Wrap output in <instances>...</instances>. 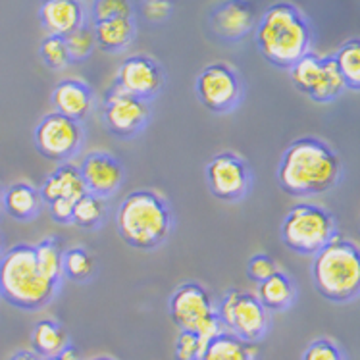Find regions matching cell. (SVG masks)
<instances>
[{
  "instance_id": "6da1fadb",
  "label": "cell",
  "mask_w": 360,
  "mask_h": 360,
  "mask_svg": "<svg viewBox=\"0 0 360 360\" xmlns=\"http://www.w3.org/2000/svg\"><path fill=\"white\" fill-rule=\"evenodd\" d=\"M343 162L326 141L318 137L295 139L278 164V184L287 195L304 199L338 187Z\"/></svg>"
},
{
  "instance_id": "7a4b0ae2",
  "label": "cell",
  "mask_w": 360,
  "mask_h": 360,
  "mask_svg": "<svg viewBox=\"0 0 360 360\" xmlns=\"http://www.w3.org/2000/svg\"><path fill=\"white\" fill-rule=\"evenodd\" d=\"M255 43L266 62L289 70L312 49V27L299 8L278 2L257 22Z\"/></svg>"
},
{
  "instance_id": "3957f363",
  "label": "cell",
  "mask_w": 360,
  "mask_h": 360,
  "mask_svg": "<svg viewBox=\"0 0 360 360\" xmlns=\"http://www.w3.org/2000/svg\"><path fill=\"white\" fill-rule=\"evenodd\" d=\"M116 231L133 249L155 250L168 243L174 231V212L160 193L131 191L116 210Z\"/></svg>"
},
{
  "instance_id": "277c9868",
  "label": "cell",
  "mask_w": 360,
  "mask_h": 360,
  "mask_svg": "<svg viewBox=\"0 0 360 360\" xmlns=\"http://www.w3.org/2000/svg\"><path fill=\"white\" fill-rule=\"evenodd\" d=\"M2 299L15 309L35 312L49 307L60 291L58 281L46 278L37 264L33 245H14L0 260Z\"/></svg>"
},
{
  "instance_id": "5b68a950",
  "label": "cell",
  "mask_w": 360,
  "mask_h": 360,
  "mask_svg": "<svg viewBox=\"0 0 360 360\" xmlns=\"http://www.w3.org/2000/svg\"><path fill=\"white\" fill-rule=\"evenodd\" d=\"M316 291L326 301L351 302L360 297V247L347 237L335 236L310 266Z\"/></svg>"
},
{
  "instance_id": "8992f818",
  "label": "cell",
  "mask_w": 360,
  "mask_h": 360,
  "mask_svg": "<svg viewBox=\"0 0 360 360\" xmlns=\"http://www.w3.org/2000/svg\"><path fill=\"white\" fill-rule=\"evenodd\" d=\"M338 233L335 216L314 202H297L281 221V241L302 257H314Z\"/></svg>"
},
{
  "instance_id": "52a82bcc",
  "label": "cell",
  "mask_w": 360,
  "mask_h": 360,
  "mask_svg": "<svg viewBox=\"0 0 360 360\" xmlns=\"http://www.w3.org/2000/svg\"><path fill=\"white\" fill-rule=\"evenodd\" d=\"M168 312L172 322L179 330L195 331L206 341L224 331L212 295L208 289L195 281H187L177 287L168 301Z\"/></svg>"
},
{
  "instance_id": "ba28073f",
  "label": "cell",
  "mask_w": 360,
  "mask_h": 360,
  "mask_svg": "<svg viewBox=\"0 0 360 360\" xmlns=\"http://www.w3.org/2000/svg\"><path fill=\"white\" fill-rule=\"evenodd\" d=\"M216 312L224 330L250 343L262 341L270 330V312L258 301L257 293L228 289L216 304Z\"/></svg>"
},
{
  "instance_id": "9c48e42d",
  "label": "cell",
  "mask_w": 360,
  "mask_h": 360,
  "mask_svg": "<svg viewBox=\"0 0 360 360\" xmlns=\"http://www.w3.org/2000/svg\"><path fill=\"white\" fill-rule=\"evenodd\" d=\"M297 91L310 96L314 103H333L347 91L333 56H318L310 51L289 68Z\"/></svg>"
},
{
  "instance_id": "30bf717a",
  "label": "cell",
  "mask_w": 360,
  "mask_h": 360,
  "mask_svg": "<svg viewBox=\"0 0 360 360\" xmlns=\"http://www.w3.org/2000/svg\"><path fill=\"white\" fill-rule=\"evenodd\" d=\"M39 155L46 160L64 164L79 155L85 143V127L81 122L66 118L58 112L46 114L33 131Z\"/></svg>"
},
{
  "instance_id": "8fae6325",
  "label": "cell",
  "mask_w": 360,
  "mask_h": 360,
  "mask_svg": "<svg viewBox=\"0 0 360 360\" xmlns=\"http://www.w3.org/2000/svg\"><path fill=\"white\" fill-rule=\"evenodd\" d=\"M195 93L206 110L214 114H229L239 108L245 87L233 68L224 62L206 66L195 81Z\"/></svg>"
},
{
  "instance_id": "7c38bea8",
  "label": "cell",
  "mask_w": 360,
  "mask_h": 360,
  "mask_svg": "<svg viewBox=\"0 0 360 360\" xmlns=\"http://www.w3.org/2000/svg\"><path fill=\"white\" fill-rule=\"evenodd\" d=\"M206 185L214 197L224 202H239L252 189V172L245 158L231 150L214 155L205 169Z\"/></svg>"
},
{
  "instance_id": "4fadbf2b",
  "label": "cell",
  "mask_w": 360,
  "mask_h": 360,
  "mask_svg": "<svg viewBox=\"0 0 360 360\" xmlns=\"http://www.w3.org/2000/svg\"><path fill=\"white\" fill-rule=\"evenodd\" d=\"M153 108L148 101L125 93L118 85L106 93L103 104V124L118 139H133L145 131Z\"/></svg>"
},
{
  "instance_id": "5bb4252c",
  "label": "cell",
  "mask_w": 360,
  "mask_h": 360,
  "mask_svg": "<svg viewBox=\"0 0 360 360\" xmlns=\"http://www.w3.org/2000/svg\"><path fill=\"white\" fill-rule=\"evenodd\" d=\"M164 83H166V74L162 66L155 58L145 54H135L125 58L120 64L116 75V85L120 89L148 103L158 96Z\"/></svg>"
},
{
  "instance_id": "9a60e30c",
  "label": "cell",
  "mask_w": 360,
  "mask_h": 360,
  "mask_svg": "<svg viewBox=\"0 0 360 360\" xmlns=\"http://www.w3.org/2000/svg\"><path fill=\"white\" fill-rule=\"evenodd\" d=\"M210 31L226 43H239L257 27V14L249 0H224L208 15Z\"/></svg>"
},
{
  "instance_id": "2e32d148",
  "label": "cell",
  "mask_w": 360,
  "mask_h": 360,
  "mask_svg": "<svg viewBox=\"0 0 360 360\" xmlns=\"http://www.w3.org/2000/svg\"><path fill=\"white\" fill-rule=\"evenodd\" d=\"M79 172L87 193L98 195L103 199H110L114 193H118L125 179L124 164L116 156L103 150L89 153L81 160Z\"/></svg>"
},
{
  "instance_id": "e0dca14e",
  "label": "cell",
  "mask_w": 360,
  "mask_h": 360,
  "mask_svg": "<svg viewBox=\"0 0 360 360\" xmlns=\"http://www.w3.org/2000/svg\"><path fill=\"white\" fill-rule=\"evenodd\" d=\"M52 106L54 112H58L66 118L75 122H85V120L95 110V93L89 87L85 81L81 79H62L52 91Z\"/></svg>"
},
{
  "instance_id": "ac0fdd59",
  "label": "cell",
  "mask_w": 360,
  "mask_h": 360,
  "mask_svg": "<svg viewBox=\"0 0 360 360\" xmlns=\"http://www.w3.org/2000/svg\"><path fill=\"white\" fill-rule=\"evenodd\" d=\"M39 18L49 35L68 37L85 23V8L81 0H43Z\"/></svg>"
},
{
  "instance_id": "d6986e66",
  "label": "cell",
  "mask_w": 360,
  "mask_h": 360,
  "mask_svg": "<svg viewBox=\"0 0 360 360\" xmlns=\"http://www.w3.org/2000/svg\"><path fill=\"white\" fill-rule=\"evenodd\" d=\"M39 191H41L44 205H51L60 199H81L87 193V187L81 177L79 166H75L72 162H64L46 176Z\"/></svg>"
},
{
  "instance_id": "ffe728a7",
  "label": "cell",
  "mask_w": 360,
  "mask_h": 360,
  "mask_svg": "<svg viewBox=\"0 0 360 360\" xmlns=\"http://www.w3.org/2000/svg\"><path fill=\"white\" fill-rule=\"evenodd\" d=\"M43 197L37 187L20 181L4 191V212L18 221H31L37 218L43 208Z\"/></svg>"
},
{
  "instance_id": "44dd1931",
  "label": "cell",
  "mask_w": 360,
  "mask_h": 360,
  "mask_svg": "<svg viewBox=\"0 0 360 360\" xmlns=\"http://www.w3.org/2000/svg\"><path fill=\"white\" fill-rule=\"evenodd\" d=\"M257 297L268 312H283L297 301V285L285 272L278 270L268 280L258 283Z\"/></svg>"
},
{
  "instance_id": "7402d4cb",
  "label": "cell",
  "mask_w": 360,
  "mask_h": 360,
  "mask_svg": "<svg viewBox=\"0 0 360 360\" xmlns=\"http://www.w3.org/2000/svg\"><path fill=\"white\" fill-rule=\"evenodd\" d=\"M70 345H72V341H70V335L64 330V326L52 318L39 320L31 331V351H35L44 360L58 356Z\"/></svg>"
},
{
  "instance_id": "603a6c76",
  "label": "cell",
  "mask_w": 360,
  "mask_h": 360,
  "mask_svg": "<svg viewBox=\"0 0 360 360\" xmlns=\"http://www.w3.org/2000/svg\"><path fill=\"white\" fill-rule=\"evenodd\" d=\"M200 360H258V347L224 330L206 343Z\"/></svg>"
},
{
  "instance_id": "cb8c5ba5",
  "label": "cell",
  "mask_w": 360,
  "mask_h": 360,
  "mask_svg": "<svg viewBox=\"0 0 360 360\" xmlns=\"http://www.w3.org/2000/svg\"><path fill=\"white\" fill-rule=\"evenodd\" d=\"M96 46L104 52H120L127 49L135 39L137 27L133 18H114L106 22L93 23Z\"/></svg>"
},
{
  "instance_id": "d4e9b609",
  "label": "cell",
  "mask_w": 360,
  "mask_h": 360,
  "mask_svg": "<svg viewBox=\"0 0 360 360\" xmlns=\"http://www.w3.org/2000/svg\"><path fill=\"white\" fill-rule=\"evenodd\" d=\"M106 216H108V199H103L93 193H85L81 199L75 200L72 224L81 229L95 231L106 221Z\"/></svg>"
},
{
  "instance_id": "484cf974",
  "label": "cell",
  "mask_w": 360,
  "mask_h": 360,
  "mask_svg": "<svg viewBox=\"0 0 360 360\" xmlns=\"http://www.w3.org/2000/svg\"><path fill=\"white\" fill-rule=\"evenodd\" d=\"M333 60L345 81V87L351 91H360V39L345 41L333 54Z\"/></svg>"
},
{
  "instance_id": "4316f807",
  "label": "cell",
  "mask_w": 360,
  "mask_h": 360,
  "mask_svg": "<svg viewBox=\"0 0 360 360\" xmlns=\"http://www.w3.org/2000/svg\"><path fill=\"white\" fill-rule=\"evenodd\" d=\"M35 249V258H37V264L41 268V272L51 278L52 281H58L62 283L64 278V250L62 245L56 237H46L37 245H33Z\"/></svg>"
},
{
  "instance_id": "83f0119b",
  "label": "cell",
  "mask_w": 360,
  "mask_h": 360,
  "mask_svg": "<svg viewBox=\"0 0 360 360\" xmlns=\"http://www.w3.org/2000/svg\"><path fill=\"white\" fill-rule=\"evenodd\" d=\"M64 278L74 283H87L95 278L96 260L83 247H72L64 250Z\"/></svg>"
},
{
  "instance_id": "f1b7e54d",
  "label": "cell",
  "mask_w": 360,
  "mask_h": 360,
  "mask_svg": "<svg viewBox=\"0 0 360 360\" xmlns=\"http://www.w3.org/2000/svg\"><path fill=\"white\" fill-rule=\"evenodd\" d=\"M64 39H66L68 52H70L72 62H83V60H87L96 46L95 30H93V25H87V23H83L81 27H77L74 33H70Z\"/></svg>"
},
{
  "instance_id": "f546056e",
  "label": "cell",
  "mask_w": 360,
  "mask_h": 360,
  "mask_svg": "<svg viewBox=\"0 0 360 360\" xmlns=\"http://www.w3.org/2000/svg\"><path fill=\"white\" fill-rule=\"evenodd\" d=\"M41 58L51 70H64L70 66V52H68V44L64 37H56V35H49L41 43Z\"/></svg>"
},
{
  "instance_id": "4dcf8cb0",
  "label": "cell",
  "mask_w": 360,
  "mask_h": 360,
  "mask_svg": "<svg viewBox=\"0 0 360 360\" xmlns=\"http://www.w3.org/2000/svg\"><path fill=\"white\" fill-rule=\"evenodd\" d=\"M91 18L93 23L106 22L114 18H133L131 0H93Z\"/></svg>"
},
{
  "instance_id": "1f68e13d",
  "label": "cell",
  "mask_w": 360,
  "mask_h": 360,
  "mask_svg": "<svg viewBox=\"0 0 360 360\" xmlns=\"http://www.w3.org/2000/svg\"><path fill=\"white\" fill-rule=\"evenodd\" d=\"M206 343L208 341L199 333L179 330L176 339V349H174L176 360H200L202 353H205Z\"/></svg>"
},
{
  "instance_id": "d6a6232c",
  "label": "cell",
  "mask_w": 360,
  "mask_h": 360,
  "mask_svg": "<svg viewBox=\"0 0 360 360\" xmlns=\"http://www.w3.org/2000/svg\"><path fill=\"white\" fill-rule=\"evenodd\" d=\"M301 360H347L343 349L328 338L314 339L302 353Z\"/></svg>"
},
{
  "instance_id": "836d02e7",
  "label": "cell",
  "mask_w": 360,
  "mask_h": 360,
  "mask_svg": "<svg viewBox=\"0 0 360 360\" xmlns=\"http://www.w3.org/2000/svg\"><path fill=\"white\" fill-rule=\"evenodd\" d=\"M278 272V264L272 257H268L264 252H258L255 257H250L249 264H247V276H249L250 281L255 283H262L264 280H268L270 276Z\"/></svg>"
},
{
  "instance_id": "e575fe53",
  "label": "cell",
  "mask_w": 360,
  "mask_h": 360,
  "mask_svg": "<svg viewBox=\"0 0 360 360\" xmlns=\"http://www.w3.org/2000/svg\"><path fill=\"white\" fill-rule=\"evenodd\" d=\"M174 0H139L141 15L150 23H164L172 15Z\"/></svg>"
},
{
  "instance_id": "d590c367",
  "label": "cell",
  "mask_w": 360,
  "mask_h": 360,
  "mask_svg": "<svg viewBox=\"0 0 360 360\" xmlns=\"http://www.w3.org/2000/svg\"><path fill=\"white\" fill-rule=\"evenodd\" d=\"M46 206H49V214H51L52 220L58 221V224H64V226H66V224H72V220H74L75 200L60 199Z\"/></svg>"
},
{
  "instance_id": "8d00e7d4",
  "label": "cell",
  "mask_w": 360,
  "mask_h": 360,
  "mask_svg": "<svg viewBox=\"0 0 360 360\" xmlns=\"http://www.w3.org/2000/svg\"><path fill=\"white\" fill-rule=\"evenodd\" d=\"M10 360H44L41 359L35 351H31V349H22V351H18L10 356Z\"/></svg>"
},
{
  "instance_id": "74e56055",
  "label": "cell",
  "mask_w": 360,
  "mask_h": 360,
  "mask_svg": "<svg viewBox=\"0 0 360 360\" xmlns=\"http://www.w3.org/2000/svg\"><path fill=\"white\" fill-rule=\"evenodd\" d=\"M46 360H79V353H77V349L74 345H70L64 353H60L58 356H52V359Z\"/></svg>"
},
{
  "instance_id": "f35d334b",
  "label": "cell",
  "mask_w": 360,
  "mask_h": 360,
  "mask_svg": "<svg viewBox=\"0 0 360 360\" xmlns=\"http://www.w3.org/2000/svg\"><path fill=\"white\" fill-rule=\"evenodd\" d=\"M4 252H6V245H4V237H2V233H0V260H2V257H4Z\"/></svg>"
},
{
  "instance_id": "ab89813d",
  "label": "cell",
  "mask_w": 360,
  "mask_h": 360,
  "mask_svg": "<svg viewBox=\"0 0 360 360\" xmlns=\"http://www.w3.org/2000/svg\"><path fill=\"white\" fill-rule=\"evenodd\" d=\"M4 214V189L0 187V216Z\"/></svg>"
},
{
  "instance_id": "60d3db41",
  "label": "cell",
  "mask_w": 360,
  "mask_h": 360,
  "mask_svg": "<svg viewBox=\"0 0 360 360\" xmlns=\"http://www.w3.org/2000/svg\"><path fill=\"white\" fill-rule=\"evenodd\" d=\"M89 360H116V359H112V356H95V359H89Z\"/></svg>"
},
{
  "instance_id": "b9f144b4",
  "label": "cell",
  "mask_w": 360,
  "mask_h": 360,
  "mask_svg": "<svg viewBox=\"0 0 360 360\" xmlns=\"http://www.w3.org/2000/svg\"><path fill=\"white\" fill-rule=\"evenodd\" d=\"M0 301H2V287H0Z\"/></svg>"
},
{
  "instance_id": "7bdbcfd3",
  "label": "cell",
  "mask_w": 360,
  "mask_h": 360,
  "mask_svg": "<svg viewBox=\"0 0 360 360\" xmlns=\"http://www.w3.org/2000/svg\"><path fill=\"white\" fill-rule=\"evenodd\" d=\"M359 229H360V221H359Z\"/></svg>"
},
{
  "instance_id": "ee69618b",
  "label": "cell",
  "mask_w": 360,
  "mask_h": 360,
  "mask_svg": "<svg viewBox=\"0 0 360 360\" xmlns=\"http://www.w3.org/2000/svg\"><path fill=\"white\" fill-rule=\"evenodd\" d=\"M91 2H93V0H91Z\"/></svg>"
}]
</instances>
